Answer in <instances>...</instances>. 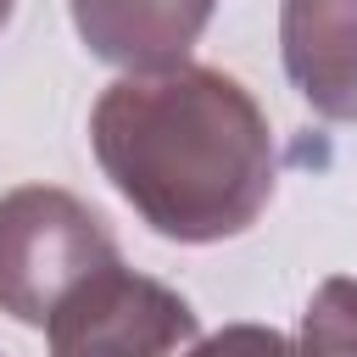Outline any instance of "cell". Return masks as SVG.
<instances>
[{"mask_svg":"<svg viewBox=\"0 0 357 357\" xmlns=\"http://www.w3.org/2000/svg\"><path fill=\"white\" fill-rule=\"evenodd\" d=\"M89 145L112 190L178 245L245 234L279 184L273 128L257 95L201 61L106 84L89 112Z\"/></svg>","mask_w":357,"mask_h":357,"instance_id":"obj_1","label":"cell"},{"mask_svg":"<svg viewBox=\"0 0 357 357\" xmlns=\"http://www.w3.org/2000/svg\"><path fill=\"white\" fill-rule=\"evenodd\" d=\"M123 262L106 218L56 184L0 195V312L50 324V312L100 268Z\"/></svg>","mask_w":357,"mask_h":357,"instance_id":"obj_2","label":"cell"},{"mask_svg":"<svg viewBox=\"0 0 357 357\" xmlns=\"http://www.w3.org/2000/svg\"><path fill=\"white\" fill-rule=\"evenodd\" d=\"M45 335L50 357H184L201 318L173 284L112 262L50 312Z\"/></svg>","mask_w":357,"mask_h":357,"instance_id":"obj_3","label":"cell"},{"mask_svg":"<svg viewBox=\"0 0 357 357\" xmlns=\"http://www.w3.org/2000/svg\"><path fill=\"white\" fill-rule=\"evenodd\" d=\"M279 56L318 117L357 123V0H279Z\"/></svg>","mask_w":357,"mask_h":357,"instance_id":"obj_4","label":"cell"},{"mask_svg":"<svg viewBox=\"0 0 357 357\" xmlns=\"http://www.w3.org/2000/svg\"><path fill=\"white\" fill-rule=\"evenodd\" d=\"M89 56L123 73H156L190 61L218 0H67Z\"/></svg>","mask_w":357,"mask_h":357,"instance_id":"obj_5","label":"cell"},{"mask_svg":"<svg viewBox=\"0 0 357 357\" xmlns=\"http://www.w3.org/2000/svg\"><path fill=\"white\" fill-rule=\"evenodd\" d=\"M301 351L307 357H357V279L329 273L307 312H301Z\"/></svg>","mask_w":357,"mask_h":357,"instance_id":"obj_6","label":"cell"},{"mask_svg":"<svg viewBox=\"0 0 357 357\" xmlns=\"http://www.w3.org/2000/svg\"><path fill=\"white\" fill-rule=\"evenodd\" d=\"M184 357H307L301 340L268 329V324H223L218 335H201Z\"/></svg>","mask_w":357,"mask_h":357,"instance_id":"obj_7","label":"cell"},{"mask_svg":"<svg viewBox=\"0 0 357 357\" xmlns=\"http://www.w3.org/2000/svg\"><path fill=\"white\" fill-rule=\"evenodd\" d=\"M11 11H17V0H0V33H6V22H11Z\"/></svg>","mask_w":357,"mask_h":357,"instance_id":"obj_8","label":"cell"}]
</instances>
